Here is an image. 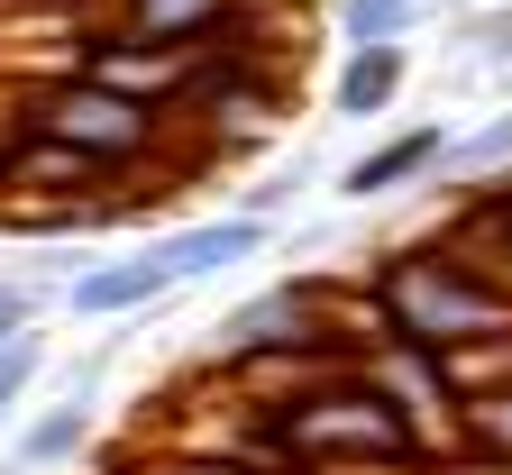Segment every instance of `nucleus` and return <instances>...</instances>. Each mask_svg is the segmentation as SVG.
Instances as JSON below:
<instances>
[{
    "mask_svg": "<svg viewBox=\"0 0 512 475\" xmlns=\"http://www.w3.org/2000/svg\"><path fill=\"white\" fill-rule=\"evenodd\" d=\"M247 402L266 412V430H275L293 475H403V466L439 457L394 402H375L357 375L311 384V393H247Z\"/></svg>",
    "mask_w": 512,
    "mask_h": 475,
    "instance_id": "f257e3e1",
    "label": "nucleus"
},
{
    "mask_svg": "<svg viewBox=\"0 0 512 475\" xmlns=\"http://www.w3.org/2000/svg\"><path fill=\"white\" fill-rule=\"evenodd\" d=\"M366 293L384 311V338H412V348H430V357L512 338V284H494L485 265H467L448 238L439 247H394Z\"/></svg>",
    "mask_w": 512,
    "mask_h": 475,
    "instance_id": "f03ea898",
    "label": "nucleus"
},
{
    "mask_svg": "<svg viewBox=\"0 0 512 475\" xmlns=\"http://www.w3.org/2000/svg\"><path fill=\"white\" fill-rule=\"evenodd\" d=\"M19 128H37V138L74 147V156H92L101 174H119L128 156H147L174 119H165V110H138V101H119V92H101L92 74H64V83L37 92V110H28Z\"/></svg>",
    "mask_w": 512,
    "mask_h": 475,
    "instance_id": "7ed1b4c3",
    "label": "nucleus"
},
{
    "mask_svg": "<svg viewBox=\"0 0 512 475\" xmlns=\"http://www.w3.org/2000/svg\"><path fill=\"white\" fill-rule=\"evenodd\" d=\"M348 375H357L375 402H394V412H403L430 448L458 457V402H448V384H439V357H430V348H412V338H375V348H357V357H348Z\"/></svg>",
    "mask_w": 512,
    "mask_h": 475,
    "instance_id": "20e7f679",
    "label": "nucleus"
},
{
    "mask_svg": "<svg viewBox=\"0 0 512 475\" xmlns=\"http://www.w3.org/2000/svg\"><path fill=\"white\" fill-rule=\"evenodd\" d=\"M74 74H92L101 92H119V101H138V110H183V92H192V74H202V46H138V37H92V55H74Z\"/></svg>",
    "mask_w": 512,
    "mask_h": 475,
    "instance_id": "39448f33",
    "label": "nucleus"
},
{
    "mask_svg": "<svg viewBox=\"0 0 512 475\" xmlns=\"http://www.w3.org/2000/svg\"><path fill=\"white\" fill-rule=\"evenodd\" d=\"M238 0H110V37L138 46H211Z\"/></svg>",
    "mask_w": 512,
    "mask_h": 475,
    "instance_id": "423d86ee",
    "label": "nucleus"
},
{
    "mask_svg": "<svg viewBox=\"0 0 512 475\" xmlns=\"http://www.w3.org/2000/svg\"><path fill=\"white\" fill-rule=\"evenodd\" d=\"M256 247H266V220H202V229L165 238L156 265H165V284H192V275H220V265H238Z\"/></svg>",
    "mask_w": 512,
    "mask_h": 475,
    "instance_id": "0eeeda50",
    "label": "nucleus"
},
{
    "mask_svg": "<svg viewBox=\"0 0 512 475\" xmlns=\"http://www.w3.org/2000/svg\"><path fill=\"white\" fill-rule=\"evenodd\" d=\"M165 293V265L156 256H128V265H92V275H74V311L83 320H110V311H138Z\"/></svg>",
    "mask_w": 512,
    "mask_h": 475,
    "instance_id": "6e6552de",
    "label": "nucleus"
},
{
    "mask_svg": "<svg viewBox=\"0 0 512 475\" xmlns=\"http://www.w3.org/2000/svg\"><path fill=\"white\" fill-rule=\"evenodd\" d=\"M448 156V138L439 128H412V138H394V147H375V156H357L348 165V192L366 201V192H394V183H412V174H430Z\"/></svg>",
    "mask_w": 512,
    "mask_h": 475,
    "instance_id": "1a4fd4ad",
    "label": "nucleus"
},
{
    "mask_svg": "<svg viewBox=\"0 0 512 475\" xmlns=\"http://www.w3.org/2000/svg\"><path fill=\"white\" fill-rule=\"evenodd\" d=\"M458 457L467 466H512V384L458 402Z\"/></svg>",
    "mask_w": 512,
    "mask_h": 475,
    "instance_id": "9d476101",
    "label": "nucleus"
},
{
    "mask_svg": "<svg viewBox=\"0 0 512 475\" xmlns=\"http://www.w3.org/2000/svg\"><path fill=\"white\" fill-rule=\"evenodd\" d=\"M394 92H403V55H394V46H357L348 74H339V110H348V119H375Z\"/></svg>",
    "mask_w": 512,
    "mask_h": 475,
    "instance_id": "9b49d317",
    "label": "nucleus"
},
{
    "mask_svg": "<svg viewBox=\"0 0 512 475\" xmlns=\"http://www.w3.org/2000/svg\"><path fill=\"white\" fill-rule=\"evenodd\" d=\"M74 448H83V402H55V412L19 439V457H28V466H64Z\"/></svg>",
    "mask_w": 512,
    "mask_h": 475,
    "instance_id": "f8f14e48",
    "label": "nucleus"
},
{
    "mask_svg": "<svg viewBox=\"0 0 512 475\" xmlns=\"http://www.w3.org/2000/svg\"><path fill=\"white\" fill-rule=\"evenodd\" d=\"M339 28H348L357 46H394V37L412 28V0H339Z\"/></svg>",
    "mask_w": 512,
    "mask_h": 475,
    "instance_id": "ddd939ff",
    "label": "nucleus"
},
{
    "mask_svg": "<svg viewBox=\"0 0 512 475\" xmlns=\"http://www.w3.org/2000/svg\"><path fill=\"white\" fill-rule=\"evenodd\" d=\"M119 475H138V466H119ZM147 475H256V466H229V457H192V448H174V457H156Z\"/></svg>",
    "mask_w": 512,
    "mask_h": 475,
    "instance_id": "4468645a",
    "label": "nucleus"
},
{
    "mask_svg": "<svg viewBox=\"0 0 512 475\" xmlns=\"http://www.w3.org/2000/svg\"><path fill=\"white\" fill-rule=\"evenodd\" d=\"M28 375H37V348H28V338H10V348H0V412L28 393Z\"/></svg>",
    "mask_w": 512,
    "mask_h": 475,
    "instance_id": "2eb2a0df",
    "label": "nucleus"
},
{
    "mask_svg": "<svg viewBox=\"0 0 512 475\" xmlns=\"http://www.w3.org/2000/svg\"><path fill=\"white\" fill-rule=\"evenodd\" d=\"M476 46H485L494 64H512V10H503V19H476Z\"/></svg>",
    "mask_w": 512,
    "mask_h": 475,
    "instance_id": "dca6fc26",
    "label": "nucleus"
},
{
    "mask_svg": "<svg viewBox=\"0 0 512 475\" xmlns=\"http://www.w3.org/2000/svg\"><path fill=\"white\" fill-rule=\"evenodd\" d=\"M19 329H28V293H19V284H0V348H10Z\"/></svg>",
    "mask_w": 512,
    "mask_h": 475,
    "instance_id": "f3484780",
    "label": "nucleus"
},
{
    "mask_svg": "<svg viewBox=\"0 0 512 475\" xmlns=\"http://www.w3.org/2000/svg\"><path fill=\"white\" fill-rule=\"evenodd\" d=\"M503 156H512V119H503V128H485V138L467 147V165H503Z\"/></svg>",
    "mask_w": 512,
    "mask_h": 475,
    "instance_id": "a211bd4d",
    "label": "nucleus"
}]
</instances>
